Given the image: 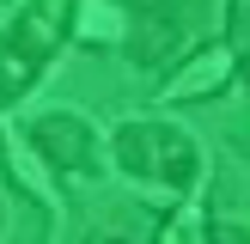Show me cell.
Segmentation results:
<instances>
[{
	"label": "cell",
	"mask_w": 250,
	"mask_h": 244,
	"mask_svg": "<svg viewBox=\"0 0 250 244\" xmlns=\"http://www.w3.org/2000/svg\"><path fill=\"white\" fill-rule=\"evenodd\" d=\"M61 37H67L61 0H19V6L6 12V24H0V110L19 104L37 85V73H43V61L61 49Z\"/></svg>",
	"instance_id": "obj_1"
},
{
	"label": "cell",
	"mask_w": 250,
	"mask_h": 244,
	"mask_svg": "<svg viewBox=\"0 0 250 244\" xmlns=\"http://www.w3.org/2000/svg\"><path fill=\"white\" fill-rule=\"evenodd\" d=\"M110 153H116V171H128V177H141V183L189 189V183L202 177V153H195V141L183 128H171V122H153V116L122 122L116 141H110Z\"/></svg>",
	"instance_id": "obj_2"
},
{
	"label": "cell",
	"mask_w": 250,
	"mask_h": 244,
	"mask_svg": "<svg viewBox=\"0 0 250 244\" xmlns=\"http://www.w3.org/2000/svg\"><path fill=\"white\" fill-rule=\"evenodd\" d=\"M31 146L43 153V165L73 171V177H98V165H104L92 122L73 116V110H49V116H37L31 122Z\"/></svg>",
	"instance_id": "obj_3"
},
{
	"label": "cell",
	"mask_w": 250,
	"mask_h": 244,
	"mask_svg": "<svg viewBox=\"0 0 250 244\" xmlns=\"http://www.w3.org/2000/svg\"><path fill=\"white\" fill-rule=\"evenodd\" d=\"M189 43V24H183V6H134L128 31H122V55L134 67H165L177 49Z\"/></svg>",
	"instance_id": "obj_4"
},
{
	"label": "cell",
	"mask_w": 250,
	"mask_h": 244,
	"mask_svg": "<svg viewBox=\"0 0 250 244\" xmlns=\"http://www.w3.org/2000/svg\"><path fill=\"white\" fill-rule=\"evenodd\" d=\"M128 0H73L67 12V31L92 49H122V31H128Z\"/></svg>",
	"instance_id": "obj_5"
},
{
	"label": "cell",
	"mask_w": 250,
	"mask_h": 244,
	"mask_svg": "<svg viewBox=\"0 0 250 244\" xmlns=\"http://www.w3.org/2000/svg\"><path fill=\"white\" fill-rule=\"evenodd\" d=\"M226 67H232V49H202V55L183 61V80H165V98H171V104L214 98L220 85H226Z\"/></svg>",
	"instance_id": "obj_6"
},
{
	"label": "cell",
	"mask_w": 250,
	"mask_h": 244,
	"mask_svg": "<svg viewBox=\"0 0 250 244\" xmlns=\"http://www.w3.org/2000/svg\"><path fill=\"white\" fill-rule=\"evenodd\" d=\"M226 49L238 61L244 85H250V0H226Z\"/></svg>",
	"instance_id": "obj_7"
},
{
	"label": "cell",
	"mask_w": 250,
	"mask_h": 244,
	"mask_svg": "<svg viewBox=\"0 0 250 244\" xmlns=\"http://www.w3.org/2000/svg\"><path fill=\"white\" fill-rule=\"evenodd\" d=\"M0 226H6V207H0Z\"/></svg>",
	"instance_id": "obj_8"
}]
</instances>
